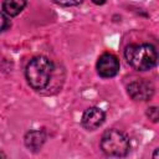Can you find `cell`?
<instances>
[{"label": "cell", "mask_w": 159, "mask_h": 159, "mask_svg": "<svg viewBox=\"0 0 159 159\" xmlns=\"http://www.w3.org/2000/svg\"><path fill=\"white\" fill-rule=\"evenodd\" d=\"M127 62L137 71H148L157 65L158 55L153 45L135 43L129 45L124 51Z\"/></svg>", "instance_id": "cell-1"}, {"label": "cell", "mask_w": 159, "mask_h": 159, "mask_svg": "<svg viewBox=\"0 0 159 159\" xmlns=\"http://www.w3.org/2000/svg\"><path fill=\"white\" fill-rule=\"evenodd\" d=\"M53 63L45 56H36L26 66V80L34 89H43L52 76Z\"/></svg>", "instance_id": "cell-2"}, {"label": "cell", "mask_w": 159, "mask_h": 159, "mask_svg": "<svg viewBox=\"0 0 159 159\" xmlns=\"http://www.w3.org/2000/svg\"><path fill=\"white\" fill-rule=\"evenodd\" d=\"M129 147L128 137L118 129L106 130L101 138V149L109 157H124L128 154Z\"/></svg>", "instance_id": "cell-3"}, {"label": "cell", "mask_w": 159, "mask_h": 159, "mask_svg": "<svg viewBox=\"0 0 159 159\" xmlns=\"http://www.w3.org/2000/svg\"><path fill=\"white\" fill-rule=\"evenodd\" d=\"M128 94L134 101H148L154 94V87L150 82H147L144 80L133 81L127 86Z\"/></svg>", "instance_id": "cell-4"}, {"label": "cell", "mask_w": 159, "mask_h": 159, "mask_svg": "<svg viewBox=\"0 0 159 159\" xmlns=\"http://www.w3.org/2000/svg\"><path fill=\"white\" fill-rule=\"evenodd\" d=\"M119 61L113 53H103L97 61V72L101 77L109 78L118 73Z\"/></svg>", "instance_id": "cell-5"}, {"label": "cell", "mask_w": 159, "mask_h": 159, "mask_svg": "<svg viewBox=\"0 0 159 159\" xmlns=\"http://www.w3.org/2000/svg\"><path fill=\"white\" fill-rule=\"evenodd\" d=\"M106 119L104 112L98 107H91L84 111L82 116V125L87 130H94L103 124Z\"/></svg>", "instance_id": "cell-6"}, {"label": "cell", "mask_w": 159, "mask_h": 159, "mask_svg": "<svg viewBox=\"0 0 159 159\" xmlns=\"http://www.w3.org/2000/svg\"><path fill=\"white\" fill-rule=\"evenodd\" d=\"M45 140L46 135L42 130H30L25 135V145L34 152L39 150L43 145Z\"/></svg>", "instance_id": "cell-7"}, {"label": "cell", "mask_w": 159, "mask_h": 159, "mask_svg": "<svg viewBox=\"0 0 159 159\" xmlns=\"http://www.w3.org/2000/svg\"><path fill=\"white\" fill-rule=\"evenodd\" d=\"M26 0H4L2 10L9 16H16L24 10Z\"/></svg>", "instance_id": "cell-8"}, {"label": "cell", "mask_w": 159, "mask_h": 159, "mask_svg": "<svg viewBox=\"0 0 159 159\" xmlns=\"http://www.w3.org/2000/svg\"><path fill=\"white\" fill-rule=\"evenodd\" d=\"M9 26H10V20H9V17H7L4 12L0 11V32L4 31V30H6Z\"/></svg>", "instance_id": "cell-9"}, {"label": "cell", "mask_w": 159, "mask_h": 159, "mask_svg": "<svg viewBox=\"0 0 159 159\" xmlns=\"http://www.w3.org/2000/svg\"><path fill=\"white\" fill-rule=\"evenodd\" d=\"M82 1L83 0H53V2L62 5V6H75V5L81 4Z\"/></svg>", "instance_id": "cell-10"}, {"label": "cell", "mask_w": 159, "mask_h": 159, "mask_svg": "<svg viewBox=\"0 0 159 159\" xmlns=\"http://www.w3.org/2000/svg\"><path fill=\"white\" fill-rule=\"evenodd\" d=\"M147 114H148L149 119H152L153 122H157V120H158V108H157V107H150V108L148 109Z\"/></svg>", "instance_id": "cell-11"}, {"label": "cell", "mask_w": 159, "mask_h": 159, "mask_svg": "<svg viewBox=\"0 0 159 159\" xmlns=\"http://www.w3.org/2000/svg\"><path fill=\"white\" fill-rule=\"evenodd\" d=\"M93 1V4H96V5H103L104 2H106V0H92Z\"/></svg>", "instance_id": "cell-12"}]
</instances>
